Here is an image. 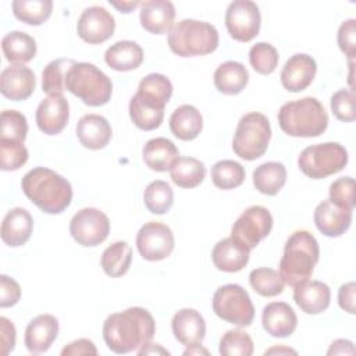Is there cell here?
<instances>
[{
	"label": "cell",
	"mask_w": 356,
	"mask_h": 356,
	"mask_svg": "<svg viewBox=\"0 0 356 356\" xmlns=\"http://www.w3.org/2000/svg\"><path fill=\"white\" fill-rule=\"evenodd\" d=\"M156 323L149 310L129 307L110 314L103 324V339L107 348L118 355L139 350L150 343Z\"/></svg>",
	"instance_id": "6da1fadb"
},
{
	"label": "cell",
	"mask_w": 356,
	"mask_h": 356,
	"mask_svg": "<svg viewBox=\"0 0 356 356\" xmlns=\"http://www.w3.org/2000/svg\"><path fill=\"white\" fill-rule=\"evenodd\" d=\"M21 188L25 196L47 214L63 213L72 200L70 181L46 167H35L28 171L21 181Z\"/></svg>",
	"instance_id": "7a4b0ae2"
},
{
	"label": "cell",
	"mask_w": 356,
	"mask_h": 356,
	"mask_svg": "<svg viewBox=\"0 0 356 356\" xmlns=\"http://www.w3.org/2000/svg\"><path fill=\"white\" fill-rule=\"evenodd\" d=\"M320 257L317 239L305 229L295 231L285 242L284 254L280 260V275L282 281L296 288L306 282Z\"/></svg>",
	"instance_id": "3957f363"
},
{
	"label": "cell",
	"mask_w": 356,
	"mask_h": 356,
	"mask_svg": "<svg viewBox=\"0 0 356 356\" xmlns=\"http://www.w3.org/2000/svg\"><path fill=\"white\" fill-rule=\"evenodd\" d=\"M278 124L289 136L313 138L327 129L328 115L320 100L306 96L282 104L278 111Z\"/></svg>",
	"instance_id": "277c9868"
},
{
	"label": "cell",
	"mask_w": 356,
	"mask_h": 356,
	"mask_svg": "<svg viewBox=\"0 0 356 356\" xmlns=\"http://www.w3.org/2000/svg\"><path fill=\"white\" fill-rule=\"evenodd\" d=\"M220 36L214 25L199 19H181L168 33V46L179 57L204 56L218 47Z\"/></svg>",
	"instance_id": "5b68a950"
},
{
	"label": "cell",
	"mask_w": 356,
	"mask_h": 356,
	"mask_svg": "<svg viewBox=\"0 0 356 356\" xmlns=\"http://www.w3.org/2000/svg\"><path fill=\"white\" fill-rule=\"evenodd\" d=\"M65 89L86 106L99 107L111 99V79L92 63H75L67 72Z\"/></svg>",
	"instance_id": "8992f818"
},
{
	"label": "cell",
	"mask_w": 356,
	"mask_h": 356,
	"mask_svg": "<svg viewBox=\"0 0 356 356\" xmlns=\"http://www.w3.org/2000/svg\"><path fill=\"white\" fill-rule=\"evenodd\" d=\"M271 139V127L268 118L257 111H252L241 117L234 139L232 149L236 156L245 160H256L261 157Z\"/></svg>",
	"instance_id": "52a82bcc"
},
{
	"label": "cell",
	"mask_w": 356,
	"mask_h": 356,
	"mask_svg": "<svg viewBox=\"0 0 356 356\" xmlns=\"http://www.w3.org/2000/svg\"><path fill=\"white\" fill-rule=\"evenodd\" d=\"M348 164V150L337 142L307 146L298 157L300 171L312 178L321 179L339 172Z\"/></svg>",
	"instance_id": "ba28073f"
},
{
	"label": "cell",
	"mask_w": 356,
	"mask_h": 356,
	"mask_svg": "<svg viewBox=\"0 0 356 356\" xmlns=\"http://www.w3.org/2000/svg\"><path fill=\"white\" fill-rule=\"evenodd\" d=\"M213 312L224 321L248 327L254 318V307L249 293L238 284H227L220 286L211 299Z\"/></svg>",
	"instance_id": "9c48e42d"
},
{
	"label": "cell",
	"mask_w": 356,
	"mask_h": 356,
	"mask_svg": "<svg viewBox=\"0 0 356 356\" xmlns=\"http://www.w3.org/2000/svg\"><path fill=\"white\" fill-rule=\"evenodd\" d=\"M110 232V220L99 209L85 207L74 214L70 221V234L75 242L93 248L104 242Z\"/></svg>",
	"instance_id": "30bf717a"
},
{
	"label": "cell",
	"mask_w": 356,
	"mask_h": 356,
	"mask_svg": "<svg viewBox=\"0 0 356 356\" xmlns=\"http://www.w3.org/2000/svg\"><path fill=\"white\" fill-rule=\"evenodd\" d=\"M271 228V213L263 206H250L234 222L231 236L252 250L261 239L268 236Z\"/></svg>",
	"instance_id": "8fae6325"
},
{
	"label": "cell",
	"mask_w": 356,
	"mask_h": 356,
	"mask_svg": "<svg viewBox=\"0 0 356 356\" xmlns=\"http://www.w3.org/2000/svg\"><path fill=\"white\" fill-rule=\"evenodd\" d=\"M261 15L259 6L252 0H234L225 11V26L232 39L250 42L259 35Z\"/></svg>",
	"instance_id": "7c38bea8"
},
{
	"label": "cell",
	"mask_w": 356,
	"mask_h": 356,
	"mask_svg": "<svg viewBox=\"0 0 356 356\" xmlns=\"http://www.w3.org/2000/svg\"><path fill=\"white\" fill-rule=\"evenodd\" d=\"M174 234L168 225L160 221L145 222L136 234L139 254L149 261H159L168 257L174 249Z\"/></svg>",
	"instance_id": "4fadbf2b"
},
{
	"label": "cell",
	"mask_w": 356,
	"mask_h": 356,
	"mask_svg": "<svg viewBox=\"0 0 356 356\" xmlns=\"http://www.w3.org/2000/svg\"><path fill=\"white\" fill-rule=\"evenodd\" d=\"M114 29V17L100 6L85 8L76 22L78 36L89 44H99L108 40L113 36Z\"/></svg>",
	"instance_id": "5bb4252c"
},
{
	"label": "cell",
	"mask_w": 356,
	"mask_h": 356,
	"mask_svg": "<svg viewBox=\"0 0 356 356\" xmlns=\"http://www.w3.org/2000/svg\"><path fill=\"white\" fill-rule=\"evenodd\" d=\"M70 106L63 95H50L36 108L38 128L46 135L60 134L68 124Z\"/></svg>",
	"instance_id": "9a60e30c"
},
{
	"label": "cell",
	"mask_w": 356,
	"mask_h": 356,
	"mask_svg": "<svg viewBox=\"0 0 356 356\" xmlns=\"http://www.w3.org/2000/svg\"><path fill=\"white\" fill-rule=\"evenodd\" d=\"M36 88V78L31 68L13 64L1 71L0 92L13 102H21L31 97Z\"/></svg>",
	"instance_id": "2e32d148"
},
{
	"label": "cell",
	"mask_w": 356,
	"mask_h": 356,
	"mask_svg": "<svg viewBox=\"0 0 356 356\" xmlns=\"http://www.w3.org/2000/svg\"><path fill=\"white\" fill-rule=\"evenodd\" d=\"M317 64L314 58L305 53H298L286 60L281 71V83L288 92L305 90L314 79Z\"/></svg>",
	"instance_id": "e0dca14e"
},
{
	"label": "cell",
	"mask_w": 356,
	"mask_h": 356,
	"mask_svg": "<svg viewBox=\"0 0 356 356\" xmlns=\"http://www.w3.org/2000/svg\"><path fill=\"white\" fill-rule=\"evenodd\" d=\"M352 222V210L335 204L325 199L317 204L314 210V224L317 229L330 238H337L345 234Z\"/></svg>",
	"instance_id": "ac0fdd59"
},
{
	"label": "cell",
	"mask_w": 356,
	"mask_h": 356,
	"mask_svg": "<svg viewBox=\"0 0 356 356\" xmlns=\"http://www.w3.org/2000/svg\"><path fill=\"white\" fill-rule=\"evenodd\" d=\"M171 328L175 339L186 348L200 345L206 335V321L195 309H181L171 320Z\"/></svg>",
	"instance_id": "d6986e66"
},
{
	"label": "cell",
	"mask_w": 356,
	"mask_h": 356,
	"mask_svg": "<svg viewBox=\"0 0 356 356\" xmlns=\"http://www.w3.org/2000/svg\"><path fill=\"white\" fill-rule=\"evenodd\" d=\"M140 25L145 31L161 35L170 32L175 18V7L168 0H145L140 4Z\"/></svg>",
	"instance_id": "ffe728a7"
},
{
	"label": "cell",
	"mask_w": 356,
	"mask_h": 356,
	"mask_svg": "<svg viewBox=\"0 0 356 356\" xmlns=\"http://www.w3.org/2000/svg\"><path fill=\"white\" fill-rule=\"evenodd\" d=\"M261 324L266 332L271 337L286 338L295 331L298 325V317L288 303L271 302L263 309Z\"/></svg>",
	"instance_id": "44dd1931"
},
{
	"label": "cell",
	"mask_w": 356,
	"mask_h": 356,
	"mask_svg": "<svg viewBox=\"0 0 356 356\" xmlns=\"http://www.w3.org/2000/svg\"><path fill=\"white\" fill-rule=\"evenodd\" d=\"M58 335V321L51 314H39L25 330V346L31 353H43Z\"/></svg>",
	"instance_id": "7402d4cb"
},
{
	"label": "cell",
	"mask_w": 356,
	"mask_h": 356,
	"mask_svg": "<svg viewBox=\"0 0 356 356\" xmlns=\"http://www.w3.org/2000/svg\"><path fill=\"white\" fill-rule=\"evenodd\" d=\"M113 131L108 121L99 114H85L76 124V138L81 145L90 150L106 147L111 139Z\"/></svg>",
	"instance_id": "603a6c76"
},
{
	"label": "cell",
	"mask_w": 356,
	"mask_h": 356,
	"mask_svg": "<svg viewBox=\"0 0 356 356\" xmlns=\"http://www.w3.org/2000/svg\"><path fill=\"white\" fill-rule=\"evenodd\" d=\"M250 249L232 236L218 241L211 252L214 266L224 273L241 271L249 261Z\"/></svg>",
	"instance_id": "cb8c5ba5"
},
{
	"label": "cell",
	"mask_w": 356,
	"mask_h": 356,
	"mask_svg": "<svg viewBox=\"0 0 356 356\" xmlns=\"http://www.w3.org/2000/svg\"><path fill=\"white\" fill-rule=\"evenodd\" d=\"M33 231V220L31 213L22 207H14L7 211L1 222V241L11 246L18 248L28 242Z\"/></svg>",
	"instance_id": "d4e9b609"
},
{
	"label": "cell",
	"mask_w": 356,
	"mask_h": 356,
	"mask_svg": "<svg viewBox=\"0 0 356 356\" xmlns=\"http://www.w3.org/2000/svg\"><path fill=\"white\" fill-rule=\"evenodd\" d=\"M172 95V83L163 74H149L140 79L138 92L134 95L139 102L145 106L164 110L165 104L171 99Z\"/></svg>",
	"instance_id": "484cf974"
},
{
	"label": "cell",
	"mask_w": 356,
	"mask_h": 356,
	"mask_svg": "<svg viewBox=\"0 0 356 356\" xmlns=\"http://www.w3.org/2000/svg\"><path fill=\"white\" fill-rule=\"evenodd\" d=\"M293 289V300L306 314H318L328 309L331 291L327 284L307 280Z\"/></svg>",
	"instance_id": "4316f807"
},
{
	"label": "cell",
	"mask_w": 356,
	"mask_h": 356,
	"mask_svg": "<svg viewBox=\"0 0 356 356\" xmlns=\"http://www.w3.org/2000/svg\"><path fill=\"white\" fill-rule=\"evenodd\" d=\"M145 164L153 171H170L172 164L179 159L177 146L167 138H153L146 142L142 150Z\"/></svg>",
	"instance_id": "83f0119b"
},
{
	"label": "cell",
	"mask_w": 356,
	"mask_h": 356,
	"mask_svg": "<svg viewBox=\"0 0 356 356\" xmlns=\"http://www.w3.org/2000/svg\"><path fill=\"white\" fill-rule=\"evenodd\" d=\"M104 61L115 71H131L142 64L143 50L134 40H120L106 50Z\"/></svg>",
	"instance_id": "f1b7e54d"
},
{
	"label": "cell",
	"mask_w": 356,
	"mask_h": 356,
	"mask_svg": "<svg viewBox=\"0 0 356 356\" xmlns=\"http://www.w3.org/2000/svg\"><path fill=\"white\" fill-rule=\"evenodd\" d=\"M203 128V117L192 104L177 107L170 117V129L172 135L181 140H192L197 138Z\"/></svg>",
	"instance_id": "f546056e"
},
{
	"label": "cell",
	"mask_w": 356,
	"mask_h": 356,
	"mask_svg": "<svg viewBox=\"0 0 356 356\" xmlns=\"http://www.w3.org/2000/svg\"><path fill=\"white\" fill-rule=\"evenodd\" d=\"M214 86L224 95L241 93L249 82L246 67L238 61H225L214 71Z\"/></svg>",
	"instance_id": "4dcf8cb0"
},
{
	"label": "cell",
	"mask_w": 356,
	"mask_h": 356,
	"mask_svg": "<svg viewBox=\"0 0 356 356\" xmlns=\"http://www.w3.org/2000/svg\"><path fill=\"white\" fill-rule=\"evenodd\" d=\"M1 50L7 61L22 65L36 56V42L22 31H11L1 39Z\"/></svg>",
	"instance_id": "1f68e13d"
},
{
	"label": "cell",
	"mask_w": 356,
	"mask_h": 356,
	"mask_svg": "<svg viewBox=\"0 0 356 356\" xmlns=\"http://www.w3.org/2000/svg\"><path fill=\"white\" fill-rule=\"evenodd\" d=\"M286 182V168L282 163L267 161L253 171V185L267 196L277 195Z\"/></svg>",
	"instance_id": "d6a6232c"
},
{
	"label": "cell",
	"mask_w": 356,
	"mask_h": 356,
	"mask_svg": "<svg viewBox=\"0 0 356 356\" xmlns=\"http://www.w3.org/2000/svg\"><path fill=\"white\" fill-rule=\"evenodd\" d=\"M170 175L177 186L191 189L203 182L206 167L195 157H179L170 168Z\"/></svg>",
	"instance_id": "836d02e7"
},
{
	"label": "cell",
	"mask_w": 356,
	"mask_h": 356,
	"mask_svg": "<svg viewBox=\"0 0 356 356\" xmlns=\"http://www.w3.org/2000/svg\"><path fill=\"white\" fill-rule=\"evenodd\" d=\"M132 261V249L125 241H117L107 246L102 254L100 264L108 277H121L127 274Z\"/></svg>",
	"instance_id": "e575fe53"
},
{
	"label": "cell",
	"mask_w": 356,
	"mask_h": 356,
	"mask_svg": "<svg viewBox=\"0 0 356 356\" xmlns=\"http://www.w3.org/2000/svg\"><path fill=\"white\" fill-rule=\"evenodd\" d=\"M13 14L17 19L28 24V25H40L53 11L51 0H14Z\"/></svg>",
	"instance_id": "d590c367"
},
{
	"label": "cell",
	"mask_w": 356,
	"mask_h": 356,
	"mask_svg": "<svg viewBox=\"0 0 356 356\" xmlns=\"http://www.w3.org/2000/svg\"><path fill=\"white\" fill-rule=\"evenodd\" d=\"M76 61L72 58H57L50 61L42 72V89L49 96L63 95L65 90V78L68 70Z\"/></svg>",
	"instance_id": "8d00e7d4"
},
{
	"label": "cell",
	"mask_w": 356,
	"mask_h": 356,
	"mask_svg": "<svg viewBox=\"0 0 356 356\" xmlns=\"http://www.w3.org/2000/svg\"><path fill=\"white\" fill-rule=\"evenodd\" d=\"M211 181L218 189L229 191L245 181V168L234 160H220L211 167Z\"/></svg>",
	"instance_id": "74e56055"
},
{
	"label": "cell",
	"mask_w": 356,
	"mask_h": 356,
	"mask_svg": "<svg viewBox=\"0 0 356 356\" xmlns=\"http://www.w3.org/2000/svg\"><path fill=\"white\" fill-rule=\"evenodd\" d=\"M143 202L146 209L153 214L167 213L174 202V192L165 181L150 182L143 193Z\"/></svg>",
	"instance_id": "f35d334b"
},
{
	"label": "cell",
	"mask_w": 356,
	"mask_h": 356,
	"mask_svg": "<svg viewBox=\"0 0 356 356\" xmlns=\"http://www.w3.org/2000/svg\"><path fill=\"white\" fill-rule=\"evenodd\" d=\"M250 286L261 296L271 298L282 293L285 282L282 281L278 271L267 267L254 268L249 274Z\"/></svg>",
	"instance_id": "ab89813d"
},
{
	"label": "cell",
	"mask_w": 356,
	"mask_h": 356,
	"mask_svg": "<svg viewBox=\"0 0 356 356\" xmlns=\"http://www.w3.org/2000/svg\"><path fill=\"white\" fill-rule=\"evenodd\" d=\"M278 51L267 42H257L249 50V63L253 70L261 75H268L275 71L278 65Z\"/></svg>",
	"instance_id": "60d3db41"
},
{
	"label": "cell",
	"mask_w": 356,
	"mask_h": 356,
	"mask_svg": "<svg viewBox=\"0 0 356 356\" xmlns=\"http://www.w3.org/2000/svg\"><path fill=\"white\" fill-rule=\"evenodd\" d=\"M129 117L139 129L153 131L161 125L164 120V110L147 107L132 96L129 100Z\"/></svg>",
	"instance_id": "b9f144b4"
},
{
	"label": "cell",
	"mask_w": 356,
	"mask_h": 356,
	"mask_svg": "<svg viewBox=\"0 0 356 356\" xmlns=\"http://www.w3.org/2000/svg\"><path fill=\"white\" fill-rule=\"evenodd\" d=\"M253 341L242 330H229L221 339L218 352L222 356H250L253 353Z\"/></svg>",
	"instance_id": "7bdbcfd3"
},
{
	"label": "cell",
	"mask_w": 356,
	"mask_h": 356,
	"mask_svg": "<svg viewBox=\"0 0 356 356\" xmlns=\"http://www.w3.org/2000/svg\"><path fill=\"white\" fill-rule=\"evenodd\" d=\"M28 161V149L24 142L0 138V168L15 171Z\"/></svg>",
	"instance_id": "ee69618b"
},
{
	"label": "cell",
	"mask_w": 356,
	"mask_h": 356,
	"mask_svg": "<svg viewBox=\"0 0 356 356\" xmlns=\"http://www.w3.org/2000/svg\"><path fill=\"white\" fill-rule=\"evenodd\" d=\"M28 134L26 117L17 110H4L0 115V138L24 142Z\"/></svg>",
	"instance_id": "f6af8a7d"
},
{
	"label": "cell",
	"mask_w": 356,
	"mask_h": 356,
	"mask_svg": "<svg viewBox=\"0 0 356 356\" xmlns=\"http://www.w3.org/2000/svg\"><path fill=\"white\" fill-rule=\"evenodd\" d=\"M331 111L339 121L352 122L356 118L355 90L339 89L331 96Z\"/></svg>",
	"instance_id": "bcb514c9"
},
{
	"label": "cell",
	"mask_w": 356,
	"mask_h": 356,
	"mask_svg": "<svg viewBox=\"0 0 356 356\" xmlns=\"http://www.w3.org/2000/svg\"><path fill=\"white\" fill-rule=\"evenodd\" d=\"M330 200L335 204L353 210L355 207V179L352 177H341L330 185Z\"/></svg>",
	"instance_id": "7dc6e473"
},
{
	"label": "cell",
	"mask_w": 356,
	"mask_h": 356,
	"mask_svg": "<svg viewBox=\"0 0 356 356\" xmlns=\"http://www.w3.org/2000/svg\"><path fill=\"white\" fill-rule=\"evenodd\" d=\"M337 39L341 51L349 58V61H353L356 56V19L350 18L343 21L338 29Z\"/></svg>",
	"instance_id": "c3c4849f"
},
{
	"label": "cell",
	"mask_w": 356,
	"mask_h": 356,
	"mask_svg": "<svg viewBox=\"0 0 356 356\" xmlns=\"http://www.w3.org/2000/svg\"><path fill=\"white\" fill-rule=\"evenodd\" d=\"M21 298V286L11 277L0 275V307H11Z\"/></svg>",
	"instance_id": "681fc988"
},
{
	"label": "cell",
	"mask_w": 356,
	"mask_h": 356,
	"mask_svg": "<svg viewBox=\"0 0 356 356\" xmlns=\"http://www.w3.org/2000/svg\"><path fill=\"white\" fill-rule=\"evenodd\" d=\"M96 356L97 349L90 339L81 338L67 343L61 349V356Z\"/></svg>",
	"instance_id": "f907efd6"
},
{
	"label": "cell",
	"mask_w": 356,
	"mask_h": 356,
	"mask_svg": "<svg viewBox=\"0 0 356 356\" xmlns=\"http://www.w3.org/2000/svg\"><path fill=\"white\" fill-rule=\"evenodd\" d=\"M15 327L7 317H0V341H1V355H8L15 346Z\"/></svg>",
	"instance_id": "816d5d0a"
},
{
	"label": "cell",
	"mask_w": 356,
	"mask_h": 356,
	"mask_svg": "<svg viewBox=\"0 0 356 356\" xmlns=\"http://www.w3.org/2000/svg\"><path fill=\"white\" fill-rule=\"evenodd\" d=\"M355 292L356 284L353 281L341 285L338 291V305L349 314H355Z\"/></svg>",
	"instance_id": "f5cc1de1"
},
{
	"label": "cell",
	"mask_w": 356,
	"mask_h": 356,
	"mask_svg": "<svg viewBox=\"0 0 356 356\" xmlns=\"http://www.w3.org/2000/svg\"><path fill=\"white\" fill-rule=\"evenodd\" d=\"M355 353V346L353 342L349 339H337L331 343L327 355H353Z\"/></svg>",
	"instance_id": "db71d44e"
},
{
	"label": "cell",
	"mask_w": 356,
	"mask_h": 356,
	"mask_svg": "<svg viewBox=\"0 0 356 356\" xmlns=\"http://www.w3.org/2000/svg\"><path fill=\"white\" fill-rule=\"evenodd\" d=\"M110 4H111L113 7H115L117 10H120V13L128 14V13H131L136 6H139L140 3H139V1H121V3H118V1H111V0H110Z\"/></svg>",
	"instance_id": "11a10c76"
},
{
	"label": "cell",
	"mask_w": 356,
	"mask_h": 356,
	"mask_svg": "<svg viewBox=\"0 0 356 356\" xmlns=\"http://www.w3.org/2000/svg\"><path fill=\"white\" fill-rule=\"evenodd\" d=\"M154 352H160L163 355H168V352L165 349H163L159 343H149L145 348L138 350V355H147V353H154Z\"/></svg>",
	"instance_id": "9f6ffc18"
},
{
	"label": "cell",
	"mask_w": 356,
	"mask_h": 356,
	"mask_svg": "<svg viewBox=\"0 0 356 356\" xmlns=\"http://www.w3.org/2000/svg\"><path fill=\"white\" fill-rule=\"evenodd\" d=\"M274 353H278V355H288V353H292V355H296V350L291 349V348H286V346H274V348H270L264 352V355H274Z\"/></svg>",
	"instance_id": "6f0895ef"
},
{
	"label": "cell",
	"mask_w": 356,
	"mask_h": 356,
	"mask_svg": "<svg viewBox=\"0 0 356 356\" xmlns=\"http://www.w3.org/2000/svg\"><path fill=\"white\" fill-rule=\"evenodd\" d=\"M199 353L209 355V350H207V349H203L200 345H195V346H189V348L184 352V356H188V355H199Z\"/></svg>",
	"instance_id": "680465c9"
}]
</instances>
